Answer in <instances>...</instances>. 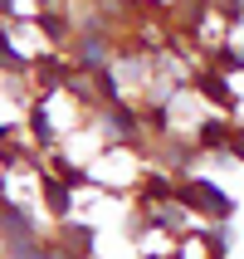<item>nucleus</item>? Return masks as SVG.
I'll use <instances>...</instances> for the list:
<instances>
[{
    "label": "nucleus",
    "mask_w": 244,
    "mask_h": 259,
    "mask_svg": "<svg viewBox=\"0 0 244 259\" xmlns=\"http://www.w3.org/2000/svg\"><path fill=\"white\" fill-rule=\"evenodd\" d=\"M181 196H186V201H196L201 210H215V215H225V210H230V201H225L220 191H201V181H186V186H181Z\"/></svg>",
    "instance_id": "1"
},
{
    "label": "nucleus",
    "mask_w": 244,
    "mask_h": 259,
    "mask_svg": "<svg viewBox=\"0 0 244 259\" xmlns=\"http://www.w3.org/2000/svg\"><path fill=\"white\" fill-rule=\"evenodd\" d=\"M44 196H49V205H54V210H69V191L59 186V181H49V191H44Z\"/></svg>",
    "instance_id": "2"
}]
</instances>
